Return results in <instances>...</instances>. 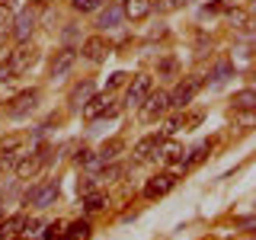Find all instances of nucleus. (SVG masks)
Wrapping results in <instances>:
<instances>
[{"instance_id":"obj_1","label":"nucleus","mask_w":256,"mask_h":240,"mask_svg":"<svg viewBox=\"0 0 256 240\" xmlns=\"http://www.w3.org/2000/svg\"><path fill=\"white\" fill-rule=\"evenodd\" d=\"M48 154H52V148H45V144H38V148H32V150H22V154L16 157V164H13V173L20 176V180L38 176L45 170V164H48Z\"/></svg>"},{"instance_id":"obj_2","label":"nucleus","mask_w":256,"mask_h":240,"mask_svg":"<svg viewBox=\"0 0 256 240\" xmlns=\"http://www.w3.org/2000/svg\"><path fill=\"white\" fill-rule=\"evenodd\" d=\"M42 13H45V0H36L32 6L16 13V20L10 22V32L16 36V42H29V36H32V29L38 26V16Z\"/></svg>"},{"instance_id":"obj_3","label":"nucleus","mask_w":256,"mask_h":240,"mask_svg":"<svg viewBox=\"0 0 256 240\" xmlns=\"http://www.w3.org/2000/svg\"><path fill=\"white\" fill-rule=\"evenodd\" d=\"M36 61H38V48L32 45V42H20L10 52V61H6V70H10L13 77H20V74H26V70L36 68Z\"/></svg>"},{"instance_id":"obj_4","label":"nucleus","mask_w":256,"mask_h":240,"mask_svg":"<svg viewBox=\"0 0 256 240\" xmlns=\"http://www.w3.org/2000/svg\"><path fill=\"white\" fill-rule=\"evenodd\" d=\"M202 84L205 80L198 77V74H189V77H182L180 84L173 86V93H166L170 96V109H186L192 100H196V93L202 90Z\"/></svg>"},{"instance_id":"obj_5","label":"nucleus","mask_w":256,"mask_h":240,"mask_svg":"<svg viewBox=\"0 0 256 240\" xmlns=\"http://www.w3.org/2000/svg\"><path fill=\"white\" fill-rule=\"evenodd\" d=\"M138 109H141V122H157L170 112V96H166V90H150Z\"/></svg>"},{"instance_id":"obj_6","label":"nucleus","mask_w":256,"mask_h":240,"mask_svg":"<svg viewBox=\"0 0 256 240\" xmlns=\"http://www.w3.org/2000/svg\"><path fill=\"white\" fill-rule=\"evenodd\" d=\"M176 173L173 170H164V173H157V176H150L148 182H144V198L148 202H157V198H164V196H170V192L176 189Z\"/></svg>"},{"instance_id":"obj_7","label":"nucleus","mask_w":256,"mask_h":240,"mask_svg":"<svg viewBox=\"0 0 256 240\" xmlns=\"http://www.w3.org/2000/svg\"><path fill=\"white\" fill-rule=\"evenodd\" d=\"M54 198H58V180L38 182V186H32V189L26 192V205H32L36 212H45V208H52Z\"/></svg>"},{"instance_id":"obj_8","label":"nucleus","mask_w":256,"mask_h":240,"mask_svg":"<svg viewBox=\"0 0 256 240\" xmlns=\"http://www.w3.org/2000/svg\"><path fill=\"white\" fill-rule=\"evenodd\" d=\"M36 109H38V90H36V86L16 93L13 100L4 106V112H6L10 118H22V116H29V112H36Z\"/></svg>"},{"instance_id":"obj_9","label":"nucleus","mask_w":256,"mask_h":240,"mask_svg":"<svg viewBox=\"0 0 256 240\" xmlns=\"http://www.w3.org/2000/svg\"><path fill=\"white\" fill-rule=\"evenodd\" d=\"M150 90H154V80H150V74H134L132 84H128L125 90V106L128 109H138L144 102V96H148Z\"/></svg>"},{"instance_id":"obj_10","label":"nucleus","mask_w":256,"mask_h":240,"mask_svg":"<svg viewBox=\"0 0 256 240\" xmlns=\"http://www.w3.org/2000/svg\"><path fill=\"white\" fill-rule=\"evenodd\" d=\"M22 150H26V134H6V138H0V170L13 166Z\"/></svg>"},{"instance_id":"obj_11","label":"nucleus","mask_w":256,"mask_h":240,"mask_svg":"<svg viewBox=\"0 0 256 240\" xmlns=\"http://www.w3.org/2000/svg\"><path fill=\"white\" fill-rule=\"evenodd\" d=\"M74 64H77V52H74L70 45H64L61 52H54L48 74H52V80H61V77H68V74H70V68H74Z\"/></svg>"},{"instance_id":"obj_12","label":"nucleus","mask_w":256,"mask_h":240,"mask_svg":"<svg viewBox=\"0 0 256 240\" xmlns=\"http://www.w3.org/2000/svg\"><path fill=\"white\" fill-rule=\"evenodd\" d=\"M109 54V42L102 36H90L84 38V45H80V58H86L90 64H102Z\"/></svg>"},{"instance_id":"obj_13","label":"nucleus","mask_w":256,"mask_h":240,"mask_svg":"<svg viewBox=\"0 0 256 240\" xmlns=\"http://www.w3.org/2000/svg\"><path fill=\"white\" fill-rule=\"evenodd\" d=\"M160 141H164V134H144V138L134 144L132 160H134V164H148V160H154V157H157Z\"/></svg>"},{"instance_id":"obj_14","label":"nucleus","mask_w":256,"mask_h":240,"mask_svg":"<svg viewBox=\"0 0 256 240\" xmlns=\"http://www.w3.org/2000/svg\"><path fill=\"white\" fill-rule=\"evenodd\" d=\"M122 16L125 20H132V22H138L144 20V16H150V10H154V0H122Z\"/></svg>"},{"instance_id":"obj_15","label":"nucleus","mask_w":256,"mask_h":240,"mask_svg":"<svg viewBox=\"0 0 256 240\" xmlns=\"http://www.w3.org/2000/svg\"><path fill=\"white\" fill-rule=\"evenodd\" d=\"M109 100H112L109 93H93L90 100L84 102V118H90V122H96V118H102V116H106V106H109Z\"/></svg>"},{"instance_id":"obj_16","label":"nucleus","mask_w":256,"mask_h":240,"mask_svg":"<svg viewBox=\"0 0 256 240\" xmlns=\"http://www.w3.org/2000/svg\"><path fill=\"white\" fill-rule=\"evenodd\" d=\"M157 157L164 160V164H176V166H182V157H186V150H182V144H176V141H160V148H157Z\"/></svg>"},{"instance_id":"obj_17","label":"nucleus","mask_w":256,"mask_h":240,"mask_svg":"<svg viewBox=\"0 0 256 240\" xmlns=\"http://www.w3.org/2000/svg\"><path fill=\"white\" fill-rule=\"evenodd\" d=\"M26 224V214H10V218H0V240H16V234Z\"/></svg>"},{"instance_id":"obj_18","label":"nucleus","mask_w":256,"mask_h":240,"mask_svg":"<svg viewBox=\"0 0 256 240\" xmlns=\"http://www.w3.org/2000/svg\"><path fill=\"white\" fill-rule=\"evenodd\" d=\"M93 93H96V86L90 84V80H84V84H77V86H74V90H70V100H68V102H70V112H77V109H84V102H86V100H90V96H93Z\"/></svg>"},{"instance_id":"obj_19","label":"nucleus","mask_w":256,"mask_h":240,"mask_svg":"<svg viewBox=\"0 0 256 240\" xmlns=\"http://www.w3.org/2000/svg\"><path fill=\"white\" fill-rule=\"evenodd\" d=\"M208 77H212V80H208V84H212V86H224V84H228L230 77H234V61L221 58L218 64H214V70H212V74H208Z\"/></svg>"},{"instance_id":"obj_20","label":"nucleus","mask_w":256,"mask_h":240,"mask_svg":"<svg viewBox=\"0 0 256 240\" xmlns=\"http://www.w3.org/2000/svg\"><path fill=\"white\" fill-rule=\"evenodd\" d=\"M122 150H125V141H122V138H112V141H106L100 150H96V157L102 160V166H106V164H116Z\"/></svg>"},{"instance_id":"obj_21","label":"nucleus","mask_w":256,"mask_h":240,"mask_svg":"<svg viewBox=\"0 0 256 240\" xmlns=\"http://www.w3.org/2000/svg\"><path fill=\"white\" fill-rule=\"evenodd\" d=\"M90 234H93L90 221H70V224H64V230H61L64 240H90Z\"/></svg>"},{"instance_id":"obj_22","label":"nucleus","mask_w":256,"mask_h":240,"mask_svg":"<svg viewBox=\"0 0 256 240\" xmlns=\"http://www.w3.org/2000/svg\"><path fill=\"white\" fill-rule=\"evenodd\" d=\"M122 20H125L122 6H118V4H106V10L100 13V22H96V26H100V29H116Z\"/></svg>"},{"instance_id":"obj_23","label":"nucleus","mask_w":256,"mask_h":240,"mask_svg":"<svg viewBox=\"0 0 256 240\" xmlns=\"http://www.w3.org/2000/svg\"><path fill=\"white\" fill-rule=\"evenodd\" d=\"M106 205H109V198L102 196L100 189H90V192H84V214H96V212H102Z\"/></svg>"},{"instance_id":"obj_24","label":"nucleus","mask_w":256,"mask_h":240,"mask_svg":"<svg viewBox=\"0 0 256 240\" xmlns=\"http://www.w3.org/2000/svg\"><path fill=\"white\" fill-rule=\"evenodd\" d=\"M208 150H212V144H208V141L196 144V148L189 150V157H182V166H186V170H189V166H196L198 160H205V157H208Z\"/></svg>"},{"instance_id":"obj_25","label":"nucleus","mask_w":256,"mask_h":240,"mask_svg":"<svg viewBox=\"0 0 256 240\" xmlns=\"http://www.w3.org/2000/svg\"><path fill=\"white\" fill-rule=\"evenodd\" d=\"M230 102H234V109H246V112H250L253 109V86H244L240 93H234Z\"/></svg>"},{"instance_id":"obj_26","label":"nucleus","mask_w":256,"mask_h":240,"mask_svg":"<svg viewBox=\"0 0 256 240\" xmlns=\"http://www.w3.org/2000/svg\"><path fill=\"white\" fill-rule=\"evenodd\" d=\"M102 4H106V0H70V6H74L77 13H93V10H100Z\"/></svg>"},{"instance_id":"obj_27","label":"nucleus","mask_w":256,"mask_h":240,"mask_svg":"<svg viewBox=\"0 0 256 240\" xmlns=\"http://www.w3.org/2000/svg\"><path fill=\"white\" fill-rule=\"evenodd\" d=\"M176 74V61L173 58H164L157 64V77H173Z\"/></svg>"},{"instance_id":"obj_28","label":"nucleus","mask_w":256,"mask_h":240,"mask_svg":"<svg viewBox=\"0 0 256 240\" xmlns=\"http://www.w3.org/2000/svg\"><path fill=\"white\" fill-rule=\"evenodd\" d=\"M61 230H64V221L45 224V234H42V240H58V237H61Z\"/></svg>"},{"instance_id":"obj_29","label":"nucleus","mask_w":256,"mask_h":240,"mask_svg":"<svg viewBox=\"0 0 256 240\" xmlns=\"http://www.w3.org/2000/svg\"><path fill=\"white\" fill-rule=\"evenodd\" d=\"M122 80H125V74H112V77H109V86H106V93H112L116 86H122Z\"/></svg>"},{"instance_id":"obj_30","label":"nucleus","mask_w":256,"mask_h":240,"mask_svg":"<svg viewBox=\"0 0 256 240\" xmlns=\"http://www.w3.org/2000/svg\"><path fill=\"white\" fill-rule=\"evenodd\" d=\"M192 0H166V10H176V6H186Z\"/></svg>"},{"instance_id":"obj_31","label":"nucleus","mask_w":256,"mask_h":240,"mask_svg":"<svg viewBox=\"0 0 256 240\" xmlns=\"http://www.w3.org/2000/svg\"><path fill=\"white\" fill-rule=\"evenodd\" d=\"M6 61H10V48L0 45V64H6Z\"/></svg>"},{"instance_id":"obj_32","label":"nucleus","mask_w":256,"mask_h":240,"mask_svg":"<svg viewBox=\"0 0 256 240\" xmlns=\"http://www.w3.org/2000/svg\"><path fill=\"white\" fill-rule=\"evenodd\" d=\"M13 4H16V0H0V6H4V10H10Z\"/></svg>"},{"instance_id":"obj_33","label":"nucleus","mask_w":256,"mask_h":240,"mask_svg":"<svg viewBox=\"0 0 256 240\" xmlns=\"http://www.w3.org/2000/svg\"><path fill=\"white\" fill-rule=\"evenodd\" d=\"M0 218H4V208H0Z\"/></svg>"}]
</instances>
